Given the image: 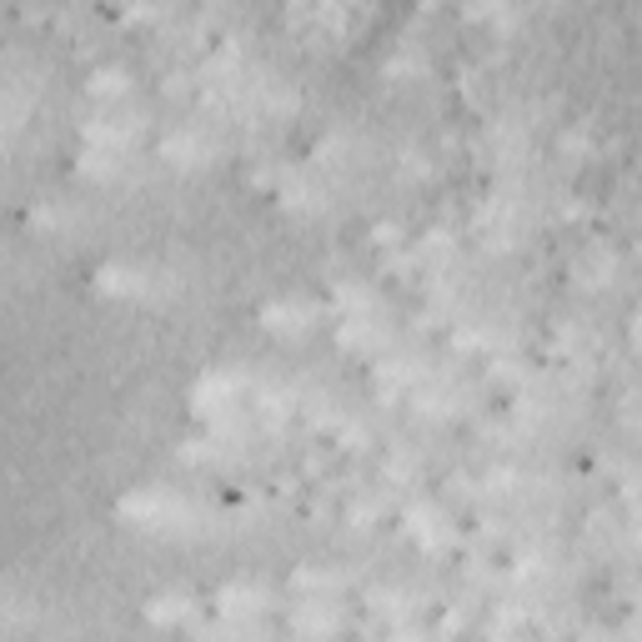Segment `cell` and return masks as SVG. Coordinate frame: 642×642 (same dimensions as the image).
Listing matches in <instances>:
<instances>
[{
    "mask_svg": "<svg viewBox=\"0 0 642 642\" xmlns=\"http://www.w3.org/2000/svg\"><path fill=\"white\" fill-rule=\"evenodd\" d=\"M121 517L136 527H191V507L176 492H131L121 502Z\"/></svg>",
    "mask_w": 642,
    "mask_h": 642,
    "instance_id": "obj_1",
    "label": "cell"
},
{
    "mask_svg": "<svg viewBox=\"0 0 642 642\" xmlns=\"http://www.w3.org/2000/svg\"><path fill=\"white\" fill-rule=\"evenodd\" d=\"M241 392H246V382H241V377H231V372H216V377L196 382V407H206V412H221V407L241 402Z\"/></svg>",
    "mask_w": 642,
    "mask_h": 642,
    "instance_id": "obj_2",
    "label": "cell"
},
{
    "mask_svg": "<svg viewBox=\"0 0 642 642\" xmlns=\"http://www.w3.org/2000/svg\"><path fill=\"white\" fill-rule=\"evenodd\" d=\"M151 286H156V276L141 266H106L101 271V291H111V296H146Z\"/></svg>",
    "mask_w": 642,
    "mask_h": 642,
    "instance_id": "obj_3",
    "label": "cell"
},
{
    "mask_svg": "<svg viewBox=\"0 0 642 642\" xmlns=\"http://www.w3.org/2000/svg\"><path fill=\"white\" fill-rule=\"evenodd\" d=\"M261 602H266V592H261V587H251V582H231V587H221V592H216V607H221L231 622H236V617H251Z\"/></svg>",
    "mask_w": 642,
    "mask_h": 642,
    "instance_id": "obj_4",
    "label": "cell"
},
{
    "mask_svg": "<svg viewBox=\"0 0 642 642\" xmlns=\"http://www.w3.org/2000/svg\"><path fill=\"white\" fill-rule=\"evenodd\" d=\"M161 156L176 161V166H196V161L211 156V146H206L196 131H186V136H166V141H161Z\"/></svg>",
    "mask_w": 642,
    "mask_h": 642,
    "instance_id": "obj_5",
    "label": "cell"
},
{
    "mask_svg": "<svg viewBox=\"0 0 642 642\" xmlns=\"http://www.w3.org/2000/svg\"><path fill=\"white\" fill-rule=\"evenodd\" d=\"M311 316H316L311 306H301V301H286V306H266V327H276V332H301Z\"/></svg>",
    "mask_w": 642,
    "mask_h": 642,
    "instance_id": "obj_6",
    "label": "cell"
},
{
    "mask_svg": "<svg viewBox=\"0 0 642 642\" xmlns=\"http://www.w3.org/2000/svg\"><path fill=\"white\" fill-rule=\"evenodd\" d=\"M191 612H196V602H191V597H181V592L151 597V617H156V622H181V617H191Z\"/></svg>",
    "mask_w": 642,
    "mask_h": 642,
    "instance_id": "obj_7",
    "label": "cell"
},
{
    "mask_svg": "<svg viewBox=\"0 0 642 642\" xmlns=\"http://www.w3.org/2000/svg\"><path fill=\"white\" fill-rule=\"evenodd\" d=\"M296 627H301L306 637H327V632L337 627V617H332V607H321V602H306V612L296 617Z\"/></svg>",
    "mask_w": 642,
    "mask_h": 642,
    "instance_id": "obj_8",
    "label": "cell"
},
{
    "mask_svg": "<svg viewBox=\"0 0 642 642\" xmlns=\"http://www.w3.org/2000/svg\"><path fill=\"white\" fill-rule=\"evenodd\" d=\"M126 91H131V76L116 71V66H106V71L91 76V96H126Z\"/></svg>",
    "mask_w": 642,
    "mask_h": 642,
    "instance_id": "obj_9",
    "label": "cell"
}]
</instances>
